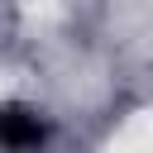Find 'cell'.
<instances>
[{"instance_id":"1","label":"cell","mask_w":153,"mask_h":153,"mask_svg":"<svg viewBox=\"0 0 153 153\" xmlns=\"http://www.w3.org/2000/svg\"><path fill=\"white\" fill-rule=\"evenodd\" d=\"M0 143H5L10 153L38 148V143H43V115H38L33 105H19V100L0 105Z\"/></svg>"}]
</instances>
